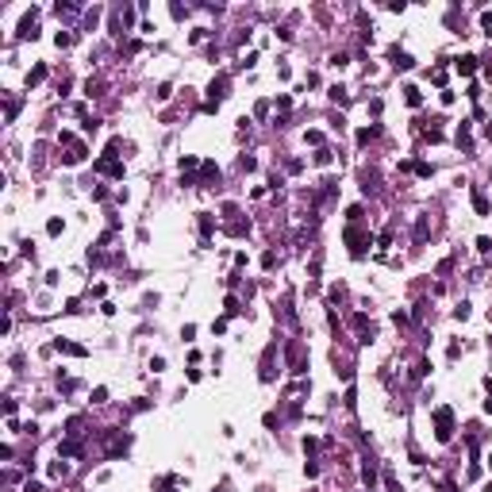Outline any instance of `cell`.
<instances>
[{"mask_svg": "<svg viewBox=\"0 0 492 492\" xmlns=\"http://www.w3.org/2000/svg\"><path fill=\"white\" fill-rule=\"evenodd\" d=\"M450 434H454V411L450 408H434V438L450 442Z\"/></svg>", "mask_w": 492, "mask_h": 492, "instance_id": "1", "label": "cell"}, {"mask_svg": "<svg viewBox=\"0 0 492 492\" xmlns=\"http://www.w3.org/2000/svg\"><path fill=\"white\" fill-rule=\"evenodd\" d=\"M346 243H350V254H354V258H362L365 246L373 243V239H369L365 231H358V227H346Z\"/></svg>", "mask_w": 492, "mask_h": 492, "instance_id": "2", "label": "cell"}, {"mask_svg": "<svg viewBox=\"0 0 492 492\" xmlns=\"http://www.w3.org/2000/svg\"><path fill=\"white\" fill-rule=\"evenodd\" d=\"M389 58H392V66H396V70H411V66H415V58H411V54H404L400 46H392Z\"/></svg>", "mask_w": 492, "mask_h": 492, "instance_id": "3", "label": "cell"}, {"mask_svg": "<svg viewBox=\"0 0 492 492\" xmlns=\"http://www.w3.org/2000/svg\"><path fill=\"white\" fill-rule=\"evenodd\" d=\"M473 208H477V216H489V196L481 188H473Z\"/></svg>", "mask_w": 492, "mask_h": 492, "instance_id": "4", "label": "cell"}, {"mask_svg": "<svg viewBox=\"0 0 492 492\" xmlns=\"http://www.w3.org/2000/svg\"><path fill=\"white\" fill-rule=\"evenodd\" d=\"M54 346H58V350H66V354H73V358H85V354H88L85 346H77V342H62V338L54 342Z\"/></svg>", "mask_w": 492, "mask_h": 492, "instance_id": "5", "label": "cell"}, {"mask_svg": "<svg viewBox=\"0 0 492 492\" xmlns=\"http://www.w3.org/2000/svg\"><path fill=\"white\" fill-rule=\"evenodd\" d=\"M404 96H408V104H411V108H419V104H423V92H419L415 85H408V88H404Z\"/></svg>", "mask_w": 492, "mask_h": 492, "instance_id": "6", "label": "cell"}, {"mask_svg": "<svg viewBox=\"0 0 492 492\" xmlns=\"http://www.w3.org/2000/svg\"><path fill=\"white\" fill-rule=\"evenodd\" d=\"M473 70H477V58H473V54L458 58V73H473Z\"/></svg>", "mask_w": 492, "mask_h": 492, "instance_id": "7", "label": "cell"}, {"mask_svg": "<svg viewBox=\"0 0 492 492\" xmlns=\"http://www.w3.org/2000/svg\"><path fill=\"white\" fill-rule=\"evenodd\" d=\"M43 77H46V66H35V70L27 73V88H31V85H39Z\"/></svg>", "mask_w": 492, "mask_h": 492, "instance_id": "8", "label": "cell"}, {"mask_svg": "<svg viewBox=\"0 0 492 492\" xmlns=\"http://www.w3.org/2000/svg\"><path fill=\"white\" fill-rule=\"evenodd\" d=\"M200 239H204V243L212 239V216H200Z\"/></svg>", "mask_w": 492, "mask_h": 492, "instance_id": "9", "label": "cell"}, {"mask_svg": "<svg viewBox=\"0 0 492 492\" xmlns=\"http://www.w3.org/2000/svg\"><path fill=\"white\" fill-rule=\"evenodd\" d=\"M331 100H334V104H346V100H350V96H346V88H342V85H334V88H331Z\"/></svg>", "mask_w": 492, "mask_h": 492, "instance_id": "10", "label": "cell"}, {"mask_svg": "<svg viewBox=\"0 0 492 492\" xmlns=\"http://www.w3.org/2000/svg\"><path fill=\"white\" fill-rule=\"evenodd\" d=\"M377 131H381V127H362V131H358V143H369Z\"/></svg>", "mask_w": 492, "mask_h": 492, "instance_id": "11", "label": "cell"}, {"mask_svg": "<svg viewBox=\"0 0 492 492\" xmlns=\"http://www.w3.org/2000/svg\"><path fill=\"white\" fill-rule=\"evenodd\" d=\"M239 312H243V308H239V300H235V296H227V316H239Z\"/></svg>", "mask_w": 492, "mask_h": 492, "instance_id": "12", "label": "cell"}, {"mask_svg": "<svg viewBox=\"0 0 492 492\" xmlns=\"http://www.w3.org/2000/svg\"><path fill=\"white\" fill-rule=\"evenodd\" d=\"M23 492H43V489H39L35 481H27V485H23Z\"/></svg>", "mask_w": 492, "mask_h": 492, "instance_id": "13", "label": "cell"}, {"mask_svg": "<svg viewBox=\"0 0 492 492\" xmlns=\"http://www.w3.org/2000/svg\"><path fill=\"white\" fill-rule=\"evenodd\" d=\"M489 469H492V454H489Z\"/></svg>", "mask_w": 492, "mask_h": 492, "instance_id": "14", "label": "cell"}]
</instances>
